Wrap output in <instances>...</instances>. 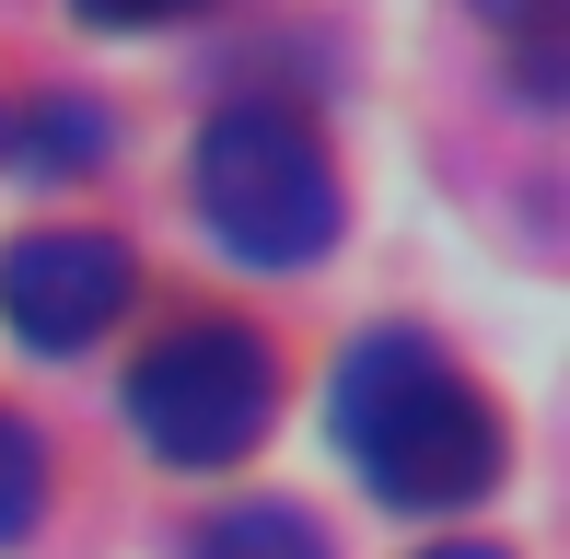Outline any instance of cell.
Instances as JSON below:
<instances>
[{"instance_id": "obj_6", "label": "cell", "mask_w": 570, "mask_h": 559, "mask_svg": "<svg viewBox=\"0 0 570 559\" xmlns=\"http://www.w3.org/2000/svg\"><path fill=\"white\" fill-rule=\"evenodd\" d=\"M36 501H47V443H36V420L0 409V537H23Z\"/></svg>"}, {"instance_id": "obj_8", "label": "cell", "mask_w": 570, "mask_h": 559, "mask_svg": "<svg viewBox=\"0 0 570 559\" xmlns=\"http://www.w3.org/2000/svg\"><path fill=\"white\" fill-rule=\"evenodd\" d=\"M175 12H198V0H82V23H175Z\"/></svg>"}, {"instance_id": "obj_2", "label": "cell", "mask_w": 570, "mask_h": 559, "mask_svg": "<svg viewBox=\"0 0 570 559\" xmlns=\"http://www.w3.org/2000/svg\"><path fill=\"white\" fill-rule=\"evenodd\" d=\"M198 222L256 268H303L338 245V164L292 106H222L198 129Z\"/></svg>"}, {"instance_id": "obj_1", "label": "cell", "mask_w": 570, "mask_h": 559, "mask_svg": "<svg viewBox=\"0 0 570 559\" xmlns=\"http://www.w3.org/2000/svg\"><path fill=\"white\" fill-rule=\"evenodd\" d=\"M326 420H338V454L396 501V513H454V501H478L489 478H501V409L465 385L420 326L350 339Z\"/></svg>"}, {"instance_id": "obj_4", "label": "cell", "mask_w": 570, "mask_h": 559, "mask_svg": "<svg viewBox=\"0 0 570 559\" xmlns=\"http://www.w3.org/2000/svg\"><path fill=\"white\" fill-rule=\"evenodd\" d=\"M0 315L23 350H82L128 315V245L82 234V222H47V234L0 245Z\"/></svg>"}, {"instance_id": "obj_7", "label": "cell", "mask_w": 570, "mask_h": 559, "mask_svg": "<svg viewBox=\"0 0 570 559\" xmlns=\"http://www.w3.org/2000/svg\"><path fill=\"white\" fill-rule=\"evenodd\" d=\"M478 12L501 23V36H524V82L548 94V70H559V59H548V23H559V0H478Z\"/></svg>"}, {"instance_id": "obj_9", "label": "cell", "mask_w": 570, "mask_h": 559, "mask_svg": "<svg viewBox=\"0 0 570 559\" xmlns=\"http://www.w3.org/2000/svg\"><path fill=\"white\" fill-rule=\"evenodd\" d=\"M431 559H512V548H431Z\"/></svg>"}, {"instance_id": "obj_3", "label": "cell", "mask_w": 570, "mask_h": 559, "mask_svg": "<svg viewBox=\"0 0 570 559\" xmlns=\"http://www.w3.org/2000/svg\"><path fill=\"white\" fill-rule=\"evenodd\" d=\"M268 409H279V362H268V339H256L245 315L175 326V339L128 373V420H140V443L164 454V467H233V454H256Z\"/></svg>"}, {"instance_id": "obj_5", "label": "cell", "mask_w": 570, "mask_h": 559, "mask_svg": "<svg viewBox=\"0 0 570 559\" xmlns=\"http://www.w3.org/2000/svg\"><path fill=\"white\" fill-rule=\"evenodd\" d=\"M198 559H326V537L292 501H245V513H222L210 537H198Z\"/></svg>"}]
</instances>
